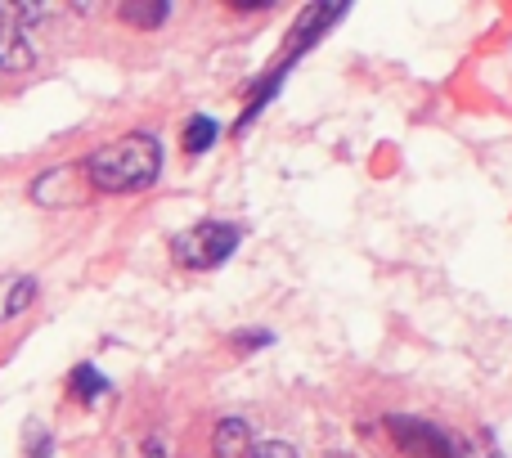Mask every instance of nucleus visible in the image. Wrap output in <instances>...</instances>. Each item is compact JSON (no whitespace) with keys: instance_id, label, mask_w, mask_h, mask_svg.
Masks as SVG:
<instances>
[{"instance_id":"obj_1","label":"nucleus","mask_w":512,"mask_h":458,"mask_svg":"<svg viewBox=\"0 0 512 458\" xmlns=\"http://www.w3.org/2000/svg\"><path fill=\"white\" fill-rule=\"evenodd\" d=\"M86 185L99 194H144L162 180V140L149 131H131L99 144L86 162Z\"/></svg>"},{"instance_id":"obj_2","label":"nucleus","mask_w":512,"mask_h":458,"mask_svg":"<svg viewBox=\"0 0 512 458\" xmlns=\"http://www.w3.org/2000/svg\"><path fill=\"white\" fill-rule=\"evenodd\" d=\"M234 252H239V225L230 221H198L180 229L176 243H171V256H176L180 270H216Z\"/></svg>"},{"instance_id":"obj_3","label":"nucleus","mask_w":512,"mask_h":458,"mask_svg":"<svg viewBox=\"0 0 512 458\" xmlns=\"http://www.w3.org/2000/svg\"><path fill=\"white\" fill-rule=\"evenodd\" d=\"M387 432H391V441L400 445L405 458H459V436L445 432V427H436V423H423V418L391 414Z\"/></svg>"},{"instance_id":"obj_4","label":"nucleus","mask_w":512,"mask_h":458,"mask_svg":"<svg viewBox=\"0 0 512 458\" xmlns=\"http://www.w3.org/2000/svg\"><path fill=\"white\" fill-rule=\"evenodd\" d=\"M36 63L32 32L18 23L14 5H0V72H27Z\"/></svg>"},{"instance_id":"obj_5","label":"nucleus","mask_w":512,"mask_h":458,"mask_svg":"<svg viewBox=\"0 0 512 458\" xmlns=\"http://www.w3.org/2000/svg\"><path fill=\"white\" fill-rule=\"evenodd\" d=\"M252 427L243 423V418H221L216 423V432H212V454L216 458H248L252 450Z\"/></svg>"},{"instance_id":"obj_6","label":"nucleus","mask_w":512,"mask_h":458,"mask_svg":"<svg viewBox=\"0 0 512 458\" xmlns=\"http://www.w3.org/2000/svg\"><path fill=\"white\" fill-rule=\"evenodd\" d=\"M68 396L77 400V405H99V400L108 396V378L95 364H77V369L68 373Z\"/></svg>"},{"instance_id":"obj_7","label":"nucleus","mask_w":512,"mask_h":458,"mask_svg":"<svg viewBox=\"0 0 512 458\" xmlns=\"http://www.w3.org/2000/svg\"><path fill=\"white\" fill-rule=\"evenodd\" d=\"M32 301H36V279H9V283H0V319L23 315Z\"/></svg>"},{"instance_id":"obj_8","label":"nucleus","mask_w":512,"mask_h":458,"mask_svg":"<svg viewBox=\"0 0 512 458\" xmlns=\"http://www.w3.org/2000/svg\"><path fill=\"white\" fill-rule=\"evenodd\" d=\"M216 135H221V122H216V117H207V113L189 117V122H185V153H189V158L207 153L216 144Z\"/></svg>"},{"instance_id":"obj_9","label":"nucleus","mask_w":512,"mask_h":458,"mask_svg":"<svg viewBox=\"0 0 512 458\" xmlns=\"http://www.w3.org/2000/svg\"><path fill=\"white\" fill-rule=\"evenodd\" d=\"M167 14H171L167 0H153V5H122V18L126 23H135V27H162L167 23Z\"/></svg>"},{"instance_id":"obj_10","label":"nucleus","mask_w":512,"mask_h":458,"mask_svg":"<svg viewBox=\"0 0 512 458\" xmlns=\"http://www.w3.org/2000/svg\"><path fill=\"white\" fill-rule=\"evenodd\" d=\"M459 458H504L495 445V436L477 432V436H459Z\"/></svg>"},{"instance_id":"obj_11","label":"nucleus","mask_w":512,"mask_h":458,"mask_svg":"<svg viewBox=\"0 0 512 458\" xmlns=\"http://www.w3.org/2000/svg\"><path fill=\"white\" fill-rule=\"evenodd\" d=\"M248 458H301V454H297V445L279 441V436H265V441H252Z\"/></svg>"},{"instance_id":"obj_12","label":"nucleus","mask_w":512,"mask_h":458,"mask_svg":"<svg viewBox=\"0 0 512 458\" xmlns=\"http://www.w3.org/2000/svg\"><path fill=\"white\" fill-rule=\"evenodd\" d=\"M131 458H171V445L162 441V436H144V441L131 450Z\"/></svg>"},{"instance_id":"obj_13","label":"nucleus","mask_w":512,"mask_h":458,"mask_svg":"<svg viewBox=\"0 0 512 458\" xmlns=\"http://www.w3.org/2000/svg\"><path fill=\"white\" fill-rule=\"evenodd\" d=\"M27 458H54V441H50V432L32 427V436H27Z\"/></svg>"},{"instance_id":"obj_14","label":"nucleus","mask_w":512,"mask_h":458,"mask_svg":"<svg viewBox=\"0 0 512 458\" xmlns=\"http://www.w3.org/2000/svg\"><path fill=\"white\" fill-rule=\"evenodd\" d=\"M234 342H239L243 351H256V346H270V333H265V328H256V333H239Z\"/></svg>"}]
</instances>
